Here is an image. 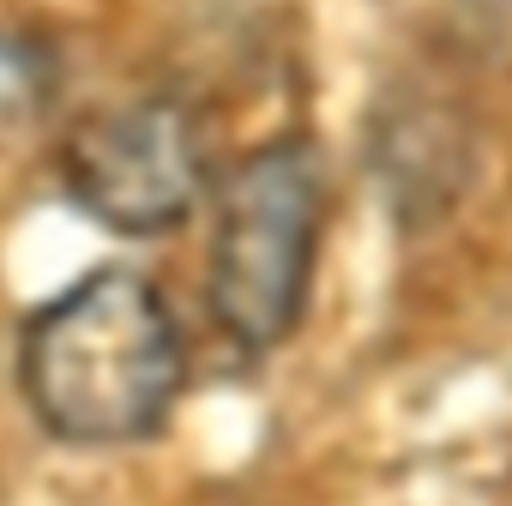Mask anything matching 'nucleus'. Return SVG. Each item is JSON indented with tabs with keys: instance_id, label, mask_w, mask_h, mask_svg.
<instances>
[{
	"instance_id": "nucleus-1",
	"label": "nucleus",
	"mask_w": 512,
	"mask_h": 506,
	"mask_svg": "<svg viewBox=\"0 0 512 506\" xmlns=\"http://www.w3.org/2000/svg\"><path fill=\"white\" fill-rule=\"evenodd\" d=\"M187 392V338L169 296L133 266H97L19 326V398L79 452L163 434Z\"/></svg>"
},
{
	"instance_id": "nucleus-2",
	"label": "nucleus",
	"mask_w": 512,
	"mask_h": 506,
	"mask_svg": "<svg viewBox=\"0 0 512 506\" xmlns=\"http://www.w3.org/2000/svg\"><path fill=\"white\" fill-rule=\"evenodd\" d=\"M326 217L332 181L308 133H278L253 145L223 181H211L205 302L235 350L266 356L290 344L314 296Z\"/></svg>"
},
{
	"instance_id": "nucleus-3",
	"label": "nucleus",
	"mask_w": 512,
	"mask_h": 506,
	"mask_svg": "<svg viewBox=\"0 0 512 506\" xmlns=\"http://www.w3.org/2000/svg\"><path fill=\"white\" fill-rule=\"evenodd\" d=\"M67 199L109 235H169L211 199V139L181 97L85 109L55 151Z\"/></svg>"
}]
</instances>
